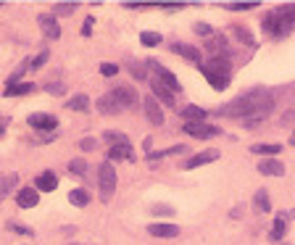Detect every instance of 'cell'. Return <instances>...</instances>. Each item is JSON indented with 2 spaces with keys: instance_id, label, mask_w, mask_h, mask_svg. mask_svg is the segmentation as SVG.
I'll use <instances>...</instances> for the list:
<instances>
[{
  "instance_id": "obj_1",
  "label": "cell",
  "mask_w": 295,
  "mask_h": 245,
  "mask_svg": "<svg viewBox=\"0 0 295 245\" xmlns=\"http://www.w3.org/2000/svg\"><path fill=\"white\" fill-rule=\"evenodd\" d=\"M271 106H274V95L269 90H251L240 98H235L232 103H227L221 108H216V116H237V119H253V116H266Z\"/></svg>"
},
{
  "instance_id": "obj_2",
  "label": "cell",
  "mask_w": 295,
  "mask_h": 245,
  "mask_svg": "<svg viewBox=\"0 0 295 245\" xmlns=\"http://www.w3.org/2000/svg\"><path fill=\"white\" fill-rule=\"evenodd\" d=\"M98 185H100V200L108 203L116 192V169H113L111 161H103L98 166Z\"/></svg>"
},
{
  "instance_id": "obj_3",
  "label": "cell",
  "mask_w": 295,
  "mask_h": 245,
  "mask_svg": "<svg viewBox=\"0 0 295 245\" xmlns=\"http://www.w3.org/2000/svg\"><path fill=\"white\" fill-rule=\"evenodd\" d=\"M182 132H187V135L195 137V140H209V137H216L221 129L214 127V124H206V121H187Z\"/></svg>"
},
{
  "instance_id": "obj_4",
  "label": "cell",
  "mask_w": 295,
  "mask_h": 245,
  "mask_svg": "<svg viewBox=\"0 0 295 245\" xmlns=\"http://www.w3.org/2000/svg\"><path fill=\"white\" fill-rule=\"evenodd\" d=\"M264 32H266L269 37H285V34L292 32V27L285 24V21H280L274 13H266V16H264Z\"/></svg>"
},
{
  "instance_id": "obj_5",
  "label": "cell",
  "mask_w": 295,
  "mask_h": 245,
  "mask_svg": "<svg viewBox=\"0 0 295 245\" xmlns=\"http://www.w3.org/2000/svg\"><path fill=\"white\" fill-rule=\"evenodd\" d=\"M143 111H145V116H148V121H150L153 127H161V124H164V111H161V103H158L153 95H148V98L143 100Z\"/></svg>"
},
{
  "instance_id": "obj_6",
  "label": "cell",
  "mask_w": 295,
  "mask_h": 245,
  "mask_svg": "<svg viewBox=\"0 0 295 245\" xmlns=\"http://www.w3.org/2000/svg\"><path fill=\"white\" fill-rule=\"evenodd\" d=\"M150 90H153V98H155V100H161L164 106L174 108V93L169 90V84H164L158 77H153V79H150Z\"/></svg>"
},
{
  "instance_id": "obj_7",
  "label": "cell",
  "mask_w": 295,
  "mask_h": 245,
  "mask_svg": "<svg viewBox=\"0 0 295 245\" xmlns=\"http://www.w3.org/2000/svg\"><path fill=\"white\" fill-rule=\"evenodd\" d=\"M37 24H40V29L45 32V37H50V40H58V37H61L58 19H56L53 13H40V16H37Z\"/></svg>"
},
{
  "instance_id": "obj_8",
  "label": "cell",
  "mask_w": 295,
  "mask_h": 245,
  "mask_svg": "<svg viewBox=\"0 0 295 245\" xmlns=\"http://www.w3.org/2000/svg\"><path fill=\"white\" fill-rule=\"evenodd\" d=\"M27 121H29V127L37 129V132H53V129L58 127V119L50 116V114H32Z\"/></svg>"
},
{
  "instance_id": "obj_9",
  "label": "cell",
  "mask_w": 295,
  "mask_h": 245,
  "mask_svg": "<svg viewBox=\"0 0 295 245\" xmlns=\"http://www.w3.org/2000/svg\"><path fill=\"white\" fill-rule=\"evenodd\" d=\"M98 111H100V114H108V116H116V114H122V103L116 100V98H113V93H106L103 98H98Z\"/></svg>"
},
{
  "instance_id": "obj_10",
  "label": "cell",
  "mask_w": 295,
  "mask_h": 245,
  "mask_svg": "<svg viewBox=\"0 0 295 245\" xmlns=\"http://www.w3.org/2000/svg\"><path fill=\"white\" fill-rule=\"evenodd\" d=\"M258 174H264V177H282L285 174V164L280 159H264L258 164Z\"/></svg>"
},
{
  "instance_id": "obj_11",
  "label": "cell",
  "mask_w": 295,
  "mask_h": 245,
  "mask_svg": "<svg viewBox=\"0 0 295 245\" xmlns=\"http://www.w3.org/2000/svg\"><path fill=\"white\" fill-rule=\"evenodd\" d=\"M113 98H116L122 103V108H132L134 103H137V93L132 90V87H113Z\"/></svg>"
},
{
  "instance_id": "obj_12",
  "label": "cell",
  "mask_w": 295,
  "mask_h": 245,
  "mask_svg": "<svg viewBox=\"0 0 295 245\" xmlns=\"http://www.w3.org/2000/svg\"><path fill=\"white\" fill-rule=\"evenodd\" d=\"M206 50H209L211 58H216V56H230V50H227V40H224L221 34H214V37L206 40Z\"/></svg>"
},
{
  "instance_id": "obj_13",
  "label": "cell",
  "mask_w": 295,
  "mask_h": 245,
  "mask_svg": "<svg viewBox=\"0 0 295 245\" xmlns=\"http://www.w3.org/2000/svg\"><path fill=\"white\" fill-rule=\"evenodd\" d=\"M148 235L150 237H161V240H171V237L179 235V227L177 224H150Z\"/></svg>"
},
{
  "instance_id": "obj_14",
  "label": "cell",
  "mask_w": 295,
  "mask_h": 245,
  "mask_svg": "<svg viewBox=\"0 0 295 245\" xmlns=\"http://www.w3.org/2000/svg\"><path fill=\"white\" fill-rule=\"evenodd\" d=\"M171 50H174L177 56H182L185 61H190V63H198V66H200V50H198V48L185 45V42H174Z\"/></svg>"
},
{
  "instance_id": "obj_15",
  "label": "cell",
  "mask_w": 295,
  "mask_h": 245,
  "mask_svg": "<svg viewBox=\"0 0 295 245\" xmlns=\"http://www.w3.org/2000/svg\"><path fill=\"white\" fill-rule=\"evenodd\" d=\"M34 187L42 190V192H53V190L58 187V177H56L53 171H42V174H37Z\"/></svg>"
},
{
  "instance_id": "obj_16",
  "label": "cell",
  "mask_w": 295,
  "mask_h": 245,
  "mask_svg": "<svg viewBox=\"0 0 295 245\" xmlns=\"http://www.w3.org/2000/svg\"><path fill=\"white\" fill-rule=\"evenodd\" d=\"M108 161H134V153H132L129 143H124V145H111Z\"/></svg>"
},
{
  "instance_id": "obj_17",
  "label": "cell",
  "mask_w": 295,
  "mask_h": 245,
  "mask_svg": "<svg viewBox=\"0 0 295 245\" xmlns=\"http://www.w3.org/2000/svg\"><path fill=\"white\" fill-rule=\"evenodd\" d=\"M37 200H40V195H37V190H32V187H21V192L16 195L19 208H34Z\"/></svg>"
},
{
  "instance_id": "obj_18",
  "label": "cell",
  "mask_w": 295,
  "mask_h": 245,
  "mask_svg": "<svg viewBox=\"0 0 295 245\" xmlns=\"http://www.w3.org/2000/svg\"><path fill=\"white\" fill-rule=\"evenodd\" d=\"M285 235H287V216L280 214V216H274V224H271V230H269V237L274 242H280Z\"/></svg>"
},
{
  "instance_id": "obj_19",
  "label": "cell",
  "mask_w": 295,
  "mask_h": 245,
  "mask_svg": "<svg viewBox=\"0 0 295 245\" xmlns=\"http://www.w3.org/2000/svg\"><path fill=\"white\" fill-rule=\"evenodd\" d=\"M232 32H235V37L242 42V45H248V48H256V45H258L256 37H253V32L248 29L245 24H232Z\"/></svg>"
},
{
  "instance_id": "obj_20",
  "label": "cell",
  "mask_w": 295,
  "mask_h": 245,
  "mask_svg": "<svg viewBox=\"0 0 295 245\" xmlns=\"http://www.w3.org/2000/svg\"><path fill=\"white\" fill-rule=\"evenodd\" d=\"M34 90H37V84H32V82H21V84H11V87H6L3 95H6V98H16V95H29V93H34Z\"/></svg>"
},
{
  "instance_id": "obj_21",
  "label": "cell",
  "mask_w": 295,
  "mask_h": 245,
  "mask_svg": "<svg viewBox=\"0 0 295 245\" xmlns=\"http://www.w3.org/2000/svg\"><path fill=\"white\" fill-rule=\"evenodd\" d=\"M216 159H219V150H203V153L193 155V159L187 161V166L195 169V166H203V164H211V161H216Z\"/></svg>"
},
{
  "instance_id": "obj_22",
  "label": "cell",
  "mask_w": 295,
  "mask_h": 245,
  "mask_svg": "<svg viewBox=\"0 0 295 245\" xmlns=\"http://www.w3.org/2000/svg\"><path fill=\"white\" fill-rule=\"evenodd\" d=\"M179 114H182L187 121H206V111H203L200 106H185Z\"/></svg>"
},
{
  "instance_id": "obj_23",
  "label": "cell",
  "mask_w": 295,
  "mask_h": 245,
  "mask_svg": "<svg viewBox=\"0 0 295 245\" xmlns=\"http://www.w3.org/2000/svg\"><path fill=\"white\" fill-rule=\"evenodd\" d=\"M90 108V98L87 95H74L72 100H66V111H77V114H82V111Z\"/></svg>"
},
{
  "instance_id": "obj_24",
  "label": "cell",
  "mask_w": 295,
  "mask_h": 245,
  "mask_svg": "<svg viewBox=\"0 0 295 245\" xmlns=\"http://www.w3.org/2000/svg\"><path fill=\"white\" fill-rule=\"evenodd\" d=\"M127 66H129V74H132L134 79H140V82H143V79H148V72H145L148 66H145L143 61H134V58H129V61H127Z\"/></svg>"
},
{
  "instance_id": "obj_25",
  "label": "cell",
  "mask_w": 295,
  "mask_h": 245,
  "mask_svg": "<svg viewBox=\"0 0 295 245\" xmlns=\"http://www.w3.org/2000/svg\"><path fill=\"white\" fill-rule=\"evenodd\" d=\"M203 77H206L216 90H227V84H230V77H224V74H214V72H209V69H203Z\"/></svg>"
},
{
  "instance_id": "obj_26",
  "label": "cell",
  "mask_w": 295,
  "mask_h": 245,
  "mask_svg": "<svg viewBox=\"0 0 295 245\" xmlns=\"http://www.w3.org/2000/svg\"><path fill=\"white\" fill-rule=\"evenodd\" d=\"M16 185H19V177H16V174H6L3 180H0V200H3Z\"/></svg>"
},
{
  "instance_id": "obj_27",
  "label": "cell",
  "mask_w": 295,
  "mask_h": 245,
  "mask_svg": "<svg viewBox=\"0 0 295 245\" xmlns=\"http://www.w3.org/2000/svg\"><path fill=\"white\" fill-rule=\"evenodd\" d=\"M69 200H72V206H87L90 203V192L87 190H82V187H77V190H72L69 192Z\"/></svg>"
},
{
  "instance_id": "obj_28",
  "label": "cell",
  "mask_w": 295,
  "mask_h": 245,
  "mask_svg": "<svg viewBox=\"0 0 295 245\" xmlns=\"http://www.w3.org/2000/svg\"><path fill=\"white\" fill-rule=\"evenodd\" d=\"M253 200H256V208H258L261 214H269V211H271V200H269V192H266V190H258V192L253 195Z\"/></svg>"
},
{
  "instance_id": "obj_29",
  "label": "cell",
  "mask_w": 295,
  "mask_h": 245,
  "mask_svg": "<svg viewBox=\"0 0 295 245\" xmlns=\"http://www.w3.org/2000/svg\"><path fill=\"white\" fill-rule=\"evenodd\" d=\"M280 150H282V145H277V143H274V145H253V148H251V153L269 155V159H274V155H277Z\"/></svg>"
},
{
  "instance_id": "obj_30",
  "label": "cell",
  "mask_w": 295,
  "mask_h": 245,
  "mask_svg": "<svg viewBox=\"0 0 295 245\" xmlns=\"http://www.w3.org/2000/svg\"><path fill=\"white\" fill-rule=\"evenodd\" d=\"M77 6H79V3H56V6H53V16H63V19H66V16H72V13L77 11Z\"/></svg>"
},
{
  "instance_id": "obj_31",
  "label": "cell",
  "mask_w": 295,
  "mask_h": 245,
  "mask_svg": "<svg viewBox=\"0 0 295 245\" xmlns=\"http://www.w3.org/2000/svg\"><path fill=\"white\" fill-rule=\"evenodd\" d=\"M84 171H87V161H84V159H74V161L69 164V174H74V177H84Z\"/></svg>"
},
{
  "instance_id": "obj_32",
  "label": "cell",
  "mask_w": 295,
  "mask_h": 245,
  "mask_svg": "<svg viewBox=\"0 0 295 245\" xmlns=\"http://www.w3.org/2000/svg\"><path fill=\"white\" fill-rule=\"evenodd\" d=\"M256 6H261V3H251V0H240V3H227L224 8H227V11H251V8H256Z\"/></svg>"
},
{
  "instance_id": "obj_33",
  "label": "cell",
  "mask_w": 295,
  "mask_h": 245,
  "mask_svg": "<svg viewBox=\"0 0 295 245\" xmlns=\"http://www.w3.org/2000/svg\"><path fill=\"white\" fill-rule=\"evenodd\" d=\"M106 143H111V145H124V143H129L127 140V135H122V132H106Z\"/></svg>"
},
{
  "instance_id": "obj_34",
  "label": "cell",
  "mask_w": 295,
  "mask_h": 245,
  "mask_svg": "<svg viewBox=\"0 0 295 245\" xmlns=\"http://www.w3.org/2000/svg\"><path fill=\"white\" fill-rule=\"evenodd\" d=\"M48 58H50V50H48V48H42V53L32 58V72L42 69V66H45V61H48Z\"/></svg>"
},
{
  "instance_id": "obj_35",
  "label": "cell",
  "mask_w": 295,
  "mask_h": 245,
  "mask_svg": "<svg viewBox=\"0 0 295 245\" xmlns=\"http://www.w3.org/2000/svg\"><path fill=\"white\" fill-rule=\"evenodd\" d=\"M150 214L153 216H171L174 208L171 206H164V203H155V206H150Z\"/></svg>"
},
{
  "instance_id": "obj_36",
  "label": "cell",
  "mask_w": 295,
  "mask_h": 245,
  "mask_svg": "<svg viewBox=\"0 0 295 245\" xmlns=\"http://www.w3.org/2000/svg\"><path fill=\"white\" fill-rule=\"evenodd\" d=\"M140 42H143V45H158V42H161V34H155V32H143V34H140Z\"/></svg>"
},
{
  "instance_id": "obj_37",
  "label": "cell",
  "mask_w": 295,
  "mask_h": 245,
  "mask_svg": "<svg viewBox=\"0 0 295 245\" xmlns=\"http://www.w3.org/2000/svg\"><path fill=\"white\" fill-rule=\"evenodd\" d=\"M100 74L103 77H116L119 74V66L116 63H100Z\"/></svg>"
},
{
  "instance_id": "obj_38",
  "label": "cell",
  "mask_w": 295,
  "mask_h": 245,
  "mask_svg": "<svg viewBox=\"0 0 295 245\" xmlns=\"http://www.w3.org/2000/svg\"><path fill=\"white\" fill-rule=\"evenodd\" d=\"M195 32H198V34H203L206 40L216 34V32H214V27H211V24H203V21H200V24H195Z\"/></svg>"
},
{
  "instance_id": "obj_39",
  "label": "cell",
  "mask_w": 295,
  "mask_h": 245,
  "mask_svg": "<svg viewBox=\"0 0 295 245\" xmlns=\"http://www.w3.org/2000/svg\"><path fill=\"white\" fill-rule=\"evenodd\" d=\"M79 148H82V150H95V148H98V140H93V137H82V140H79Z\"/></svg>"
},
{
  "instance_id": "obj_40",
  "label": "cell",
  "mask_w": 295,
  "mask_h": 245,
  "mask_svg": "<svg viewBox=\"0 0 295 245\" xmlns=\"http://www.w3.org/2000/svg\"><path fill=\"white\" fill-rule=\"evenodd\" d=\"M93 21H95L93 16L84 19V24H82V37H90V34H93Z\"/></svg>"
},
{
  "instance_id": "obj_41",
  "label": "cell",
  "mask_w": 295,
  "mask_h": 245,
  "mask_svg": "<svg viewBox=\"0 0 295 245\" xmlns=\"http://www.w3.org/2000/svg\"><path fill=\"white\" fill-rule=\"evenodd\" d=\"M48 93H50V95H63V84L50 82V84H48Z\"/></svg>"
},
{
  "instance_id": "obj_42",
  "label": "cell",
  "mask_w": 295,
  "mask_h": 245,
  "mask_svg": "<svg viewBox=\"0 0 295 245\" xmlns=\"http://www.w3.org/2000/svg\"><path fill=\"white\" fill-rule=\"evenodd\" d=\"M13 232H21V235H32V230L29 227H24V224H13V221H11V224H8Z\"/></svg>"
},
{
  "instance_id": "obj_43",
  "label": "cell",
  "mask_w": 295,
  "mask_h": 245,
  "mask_svg": "<svg viewBox=\"0 0 295 245\" xmlns=\"http://www.w3.org/2000/svg\"><path fill=\"white\" fill-rule=\"evenodd\" d=\"M242 124H245V127H258V124H261V116H253V119H242Z\"/></svg>"
},
{
  "instance_id": "obj_44",
  "label": "cell",
  "mask_w": 295,
  "mask_h": 245,
  "mask_svg": "<svg viewBox=\"0 0 295 245\" xmlns=\"http://www.w3.org/2000/svg\"><path fill=\"white\" fill-rule=\"evenodd\" d=\"M150 145H153V140H150V137H145V140H143V148H145V150H150Z\"/></svg>"
},
{
  "instance_id": "obj_45",
  "label": "cell",
  "mask_w": 295,
  "mask_h": 245,
  "mask_svg": "<svg viewBox=\"0 0 295 245\" xmlns=\"http://www.w3.org/2000/svg\"><path fill=\"white\" fill-rule=\"evenodd\" d=\"M3 129H6V119H0V135H3Z\"/></svg>"
},
{
  "instance_id": "obj_46",
  "label": "cell",
  "mask_w": 295,
  "mask_h": 245,
  "mask_svg": "<svg viewBox=\"0 0 295 245\" xmlns=\"http://www.w3.org/2000/svg\"><path fill=\"white\" fill-rule=\"evenodd\" d=\"M69 245H84V242H69Z\"/></svg>"
},
{
  "instance_id": "obj_47",
  "label": "cell",
  "mask_w": 295,
  "mask_h": 245,
  "mask_svg": "<svg viewBox=\"0 0 295 245\" xmlns=\"http://www.w3.org/2000/svg\"><path fill=\"white\" fill-rule=\"evenodd\" d=\"M292 145H295V140H292Z\"/></svg>"
},
{
  "instance_id": "obj_48",
  "label": "cell",
  "mask_w": 295,
  "mask_h": 245,
  "mask_svg": "<svg viewBox=\"0 0 295 245\" xmlns=\"http://www.w3.org/2000/svg\"><path fill=\"white\" fill-rule=\"evenodd\" d=\"M292 140H295V135H292Z\"/></svg>"
}]
</instances>
